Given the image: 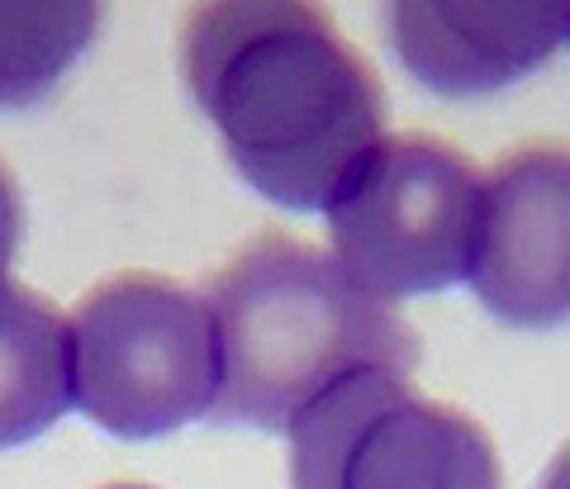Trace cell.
Returning a JSON list of instances; mask_svg holds the SVG:
<instances>
[{"label":"cell","mask_w":570,"mask_h":489,"mask_svg":"<svg viewBox=\"0 0 570 489\" xmlns=\"http://www.w3.org/2000/svg\"><path fill=\"white\" fill-rule=\"evenodd\" d=\"M71 404L115 438H163L214 413L219 338L209 300L167 276H115L67 319Z\"/></svg>","instance_id":"cell-3"},{"label":"cell","mask_w":570,"mask_h":489,"mask_svg":"<svg viewBox=\"0 0 570 489\" xmlns=\"http://www.w3.org/2000/svg\"><path fill=\"white\" fill-rule=\"evenodd\" d=\"M480 176L452 143L428 134L381 138L328 201L333 252L381 300L428 295L471 276Z\"/></svg>","instance_id":"cell-4"},{"label":"cell","mask_w":570,"mask_h":489,"mask_svg":"<svg viewBox=\"0 0 570 489\" xmlns=\"http://www.w3.org/2000/svg\"><path fill=\"white\" fill-rule=\"evenodd\" d=\"M542 489H570V442L557 451V461L547 466V476H542Z\"/></svg>","instance_id":"cell-11"},{"label":"cell","mask_w":570,"mask_h":489,"mask_svg":"<svg viewBox=\"0 0 570 489\" xmlns=\"http://www.w3.org/2000/svg\"><path fill=\"white\" fill-rule=\"evenodd\" d=\"M219 338V400L228 423L291 432V423L356 371L414 375L419 338L324 247L257 238L209 285Z\"/></svg>","instance_id":"cell-2"},{"label":"cell","mask_w":570,"mask_h":489,"mask_svg":"<svg viewBox=\"0 0 570 489\" xmlns=\"http://www.w3.org/2000/svg\"><path fill=\"white\" fill-rule=\"evenodd\" d=\"M20 224H24L20 195H14L10 172L0 167V281H6V271H10V262H14V247H20Z\"/></svg>","instance_id":"cell-10"},{"label":"cell","mask_w":570,"mask_h":489,"mask_svg":"<svg viewBox=\"0 0 570 489\" xmlns=\"http://www.w3.org/2000/svg\"><path fill=\"white\" fill-rule=\"evenodd\" d=\"M295 489H499L490 432L400 371H356L291 423Z\"/></svg>","instance_id":"cell-5"},{"label":"cell","mask_w":570,"mask_h":489,"mask_svg":"<svg viewBox=\"0 0 570 489\" xmlns=\"http://www.w3.org/2000/svg\"><path fill=\"white\" fill-rule=\"evenodd\" d=\"M471 290L513 329L570 319V148L523 143L480 190Z\"/></svg>","instance_id":"cell-6"},{"label":"cell","mask_w":570,"mask_h":489,"mask_svg":"<svg viewBox=\"0 0 570 489\" xmlns=\"http://www.w3.org/2000/svg\"><path fill=\"white\" fill-rule=\"evenodd\" d=\"M71 404V329L29 285L0 281V447L39 438Z\"/></svg>","instance_id":"cell-8"},{"label":"cell","mask_w":570,"mask_h":489,"mask_svg":"<svg viewBox=\"0 0 570 489\" xmlns=\"http://www.w3.org/2000/svg\"><path fill=\"white\" fill-rule=\"evenodd\" d=\"M100 29V6H0V110L43 100Z\"/></svg>","instance_id":"cell-9"},{"label":"cell","mask_w":570,"mask_h":489,"mask_svg":"<svg viewBox=\"0 0 570 489\" xmlns=\"http://www.w3.org/2000/svg\"><path fill=\"white\" fill-rule=\"evenodd\" d=\"M105 489H148V485H105Z\"/></svg>","instance_id":"cell-12"},{"label":"cell","mask_w":570,"mask_h":489,"mask_svg":"<svg viewBox=\"0 0 570 489\" xmlns=\"http://www.w3.org/2000/svg\"><path fill=\"white\" fill-rule=\"evenodd\" d=\"M395 58L438 96H475L538 71L570 39V6H390Z\"/></svg>","instance_id":"cell-7"},{"label":"cell","mask_w":570,"mask_h":489,"mask_svg":"<svg viewBox=\"0 0 570 489\" xmlns=\"http://www.w3.org/2000/svg\"><path fill=\"white\" fill-rule=\"evenodd\" d=\"M181 71L243 180L285 209H328L343 176L385 138L376 71L314 6H195Z\"/></svg>","instance_id":"cell-1"}]
</instances>
